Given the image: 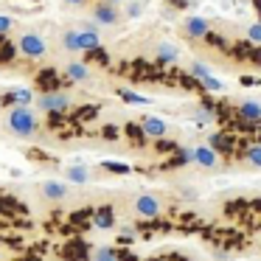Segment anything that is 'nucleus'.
Listing matches in <instances>:
<instances>
[{
    "instance_id": "2",
    "label": "nucleus",
    "mask_w": 261,
    "mask_h": 261,
    "mask_svg": "<svg viewBox=\"0 0 261 261\" xmlns=\"http://www.w3.org/2000/svg\"><path fill=\"white\" fill-rule=\"evenodd\" d=\"M48 129L59 132V138H62V141L79 135V124H76L73 118H68V115H62V113H48Z\"/></svg>"
},
{
    "instance_id": "42",
    "label": "nucleus",
    "mask_w": 261,
    "mask_h": 261,
    "mask_svg": "<svg viewBox=\"0 0 261 261\" xmlns=\"http://www.w3.org/2000/svg\"><path fill=\"white\" fill-rule=\"evenodd\" d=\"M9 31H12V20H9V17H0V37L9 34Z\"/></svg>"
},
{
    "instance_id": "21",
    "label": "nucleus",
    "mask_w": 261,
    "mask_h": 261,
    "mask_svg": "<svg viewBox=\"0 0 261 261\" xmlns=\"http://www.w3.org/2000/svg\"><path fill=\"white\" fill-rule=\"evenodd\" d=\"M242 219H244V225H247L250 230H261V211H253V208L247 205V211H244Z\"/></svg>"
},
{
    "instance_id": "25",
    "label": "nucleus",
    "mask_w": 261,
    "mask_h": 261,
    "mask_svg": "<svg viewBox=\"0 0 261 261\" xmlns=\"http://www.w3.org/2000/svg\"><path fill=\"white\" fill-rule=\"evenodd\" d=\"M96 20L98 23H115V9L113 6H96Z\"/></svg>"
},
{
    "instance_id": "38",
    "label": "nucleus",
    "mask_w": 261,
    "mask_h": 261,
    "mask_svg": "<svg viewBox=\"0 0 261 261\" xmlns=\"http://www.w3.org/2000/svg\"><path fill=\"white\" fill-rule=\"evenodd\" d=\"M154 149H158V152H177V143L174 141H158Z\"/></svg>"
},
{
    "instance_id": "14",
    "label": "nucleus",
    "mask_w": 261,
    "mask_h": 261,
    "mask_svg": "<svg viewBox=\"0 0 261 261\" xmlns=\"http://www.w3.org/2000/svg\"><path fill=\"white\" fill-rule=\"evenodd\" d=\"M239 118L244 121V124H261V107L258 104H242L239 107Z\"/></svg>"
},
{
    "instance_id": "11",
    "label": "nucleus",
    "mask_w": 261,
    "mask_h": 261,
    "mask_svg": "<svg viewBox=\"0 0 261 261\" xmlns=\"http://www.w3.org/2000/svg\"><path fill=\"white\" fill-rule=\"evenodd\" d=\"M98 113H101V107H98V104H82V107L73 110V115H70V118H73L76 124H85V121L98 118Z\"/></svg>"
},
{
    "instance_id": "18",
    "label": "nucleus",
    "mask_w": 261,
    "mask_h": 261,
    "mask_svg": "<svg viewBox=\"0 0 261 261\" xmlns=\"http://www.w3.org/2000/svg\"><path fill=\"white\" fill-rule=\"evenodd\" d=\"M188 160H191V152H186V149H177L174 158H169L163 163V169H180V166H186Z\"/></svg>"
},
{
    "instance_id": "35",
    "label": "nucleus",
    "mask_w": 261,
    "mask_h": 261,
    "mask_svg": "<svg viewBox=\"0 0 261 261\" xmlns=\"http://www.w3.org/2000/svg\"><path fill=\"white\" fill-rule=\"evenodd\" d=\"M93 261H118V258H115V250H110V247H101L96 255H93Z\"/></svg>"
},
{
    "instance_id": "8",
    "label": "nucleus",
    "mask_w": 261,
    "mask_h": 261,
    "mask_svg": "<svg viewBox=\"0 0 261 261\" xmlns=\"http://www.w3.org/2000/svg\"><path fill=\"white\" fill-rule=\"evenodd\" d=\"M191 76L205 87V90H222V82H219V79H214V76L208 73V68H205V65H199V62H197V65L191 68Z\"/></svg>"
},
{
    "instance_id": "1",
    "label": "nucleus",
    "mask_w": 261,
    "mask_h": 261,
    "mask_svg": "<svg viewBox=\"0 0 261 261\" xmlns=\"http://www.w3.org/2000/svg\"><path fill=\"white\" fill-rule=\"evenodd\" d=\"M9 129L20 138H31L37 132V118L29 107H14L9 110Z\"/></svg>"
},
{
    "instance_id": "9",
    "label": "nucleus",
    "mask_w": 261,
    "mask_h": 261,
    "mask_svg": "<svg viewBox=\"0 0 261 261\" xmlns=\"http://www.w3.org/2000/svg\"><path fill=\"white\" fill-rule=\"evenodd\" d=\"M37 87H40L42 93H54L59 87V76H57V70L54 68H45V70H40V73H37Z\"/></svg>"
},
{
    "instance_id": "47",
    "label": "nucleus",
    "mask_w": 261,
    "mask_h": 261,
    "mask_svg": "<svg viewBox=\"0 0 261 261\" xmlns=\"http://www.w3.org/2000/svg\"><path fill=\"white\" fill-rule=\"evenodd\" d=\"M250 208H253V211H261V199H253V202H250Z\"/></svg>"
},
{
    "instance_id": "37",
    "label": "nucleus",
    "mask_w": 261,
    "mask_h": 261,
    "mask_svg": "<svg viewBox=\"0 0 261 261\" xmlns=\"http://www.w3.org/2000/svg\"><path fill=\"white\" fill-rule=\"evenodd\" d=\"M65 48H68V51H79V42H76V31H70V34H65Z\"/></svg>"
},
{
    "instance_id": "6",
    "label": "nucleus",
    "mask_w": 261,
    "mask_h": 261,
    "mask_svg": "<svg viewBox=\"0 0 261 261\" xmlns=\"http://www.w3.org/2000/svg\"><path fill=\"white\" fill-rule=\"evenodd\" d=\"M135 211H138L141 216H146V219H158V214H160L158 197H152V194H143V197H138V199H135Z\"/></svg>"
},
{
    "instance_id": "26",
    "label": "nucleus",
    "mask_w": 261,
    "mask_h": 261,
    "mask_svg": "<svg viewBox=\"0 0 261 261\" xmlns=\"http://www.w3.org/2000/svg\"><path fill=\"white\" fill-rule=\"evenodd\" d=\"M87 59H90V62H98V65H110V57H107V51H104L101 45L93 48V51H87Z\"/></svg>"
},
{
    "instance_id": "20",
    "label": "nucleus",
    "mask_w": 261,
    "mask_h": 261,
    "mask_svg": "<svg viewBox=\"0 0 261 261\" xmlns=\"http://www.w3.org/2000/svg\"><path fill=\"white\" fill-rule=\"evenodd\" d=\"M90 219H93V208H82L79 214H73V216H70V222H73V227H76V230H85V227L90 225Z\"/></svg>"
},
{
    "instance_id": "45",
    "label": "nucleus",
    "mask_w": 261,
    "mask_h": 261,
    "mask_svg": "<svg viewBox=\"0 0 261 261\" xmlns=\"http://www.w3.org/2000/svg\"><path fill=\"white\" fill-rule=\"evenodd\" d=\"M242 85L250 87V85H255V79H253V76H242Z\"/></svg>"
},
{
    "instance_id": "24",
    "label": "nucleus",
    "mask_w": 261,
    "mask_h": 261,
    "mask_svg": "<svg viewBox=\"0 0 261 261\" xmlns=\"http://www.w3.org/2000/svg\"><path fill=\"white\" fill-rule=\"evenodd\" d=\"M230 57L233 59H250L253 57V45H250V42H236L233 51H230Z\"/></svg>"
},
{
    "instance_id": "12",
    "label": "nucleus",
    "mask_w": 261,
    "mask_h": 261,
    "mask_svg": "<svg viewBox=\"0 0 261 261\" xmlns=\"http://www.w3.org/2000/svg\"><path fill=\"white\" fill-rule=\"evenodd\" d=\"M141 129H143V135H154V138L166 135V124L160 118H154V115H149V118L141 121Z\"/></svg>"
},
{
    "instance_id": "16",
    "label": "nucleus",
    "mask_w": 261,
    "mask_h": 261,
    "mask_svg": "<svg viewBox=\"0 0 261 261\" xmlns=\"http://www.w3.org/2000/svg\"><path fill=\"white\" fill-rule=\"evenodd\" d=\"M124 135L129 138L132 146H146V135H143L141 124H126V126H124Z\"/></svg>"
},
{
    "instance_id": "40",
    "label": "nucleus",
    "mask_w": 261,
    "mask_h": 261,
    "mask_svg": "<svg viewBox=\"0 0 261 261\" xmlns=\"http://www.w3.org/2000/svg\"><path fill=\"white\" fill-rule=\"evenodd\" d=\"M101 135H104V138H110V141H115V138H118L121 132H118V126H104Z\"/></svg>"
},
{
    "instance_id": "46",
    "label": "nucleus",
    "mask_w": 261,
    "mask_h": 261,
    "mask_svg": "<svg viewBox=\"0 0 261 261\" xmlns=\"http://www.w3.org/2000/svg\"><path fill=\"white\" fill-rule=\"evenodd\" d=\"M171 6H177V9H186V0H169Z\"/></svg>"
},
{
    "instance_id": "41",
    "label": "nucleus",
    "mask_w": 261,
    "mask_h": 261,
    "mask_svg": "<svg viewBox=\"0 0 261 261\" xmlns=\"http://www.w3.org/2000/svg\"><path fill=\"white\" fill-rule=\"evenodd\" d=\"M115 258H118V261H138L135 253H129V250H118V253H115Z\"/></svg>"
},
{
    "instance_id": "44",
    "label": "nucleus",
    "mask_w": 261,
    "mask_h": 261,
    "mask_svg": "<svg viewBox=\"0 0 261 261\" xmlns=\"http://www.w3.org/2000/svg\"><path fill=\"white\" fill-rule=\"evenodd\" d=\"M250 37H253V40H261V23H258V25H253V29H250Z\"/></svg>"
},
{
    "instance_id": "30",
    "label": "nucleus",
    "mask_w": 261,
    "mask_h": 261,
    "mask_svg": "<svg viewBox=\"0 0 261 261\" xmlns=\"http://www.w3.org/2000/svg\"><path fill=\"white\" fill-rule=\"evenodd\" d=\"M104 169L107 171H115V174H129V166L126 163H118V160H104Z\"/></svg>"
},
{
    "instance_id": "51",
    "label": "nucleus",
    "mask_w": 261,
    "mask_h": 261,
    "mask_svg": "<svg viewBox=\"0 0 261 261\" xmlns=\"http://www.w3.org/2000/svg\"><path fill=\"white\" fill-rule=\"evenodd\" d=\"M152 261H154V258H152Z\"/></svg>"
},
{
    "instance_id": "49",
    "label": "nucleus",
    "mask_w": 261,
    "mask_h": 261,
    "mask_svg": "<svg viewBox=\"0 0 261 261\" xmlns=\"http://www.w3.org/2000/svg\"><path fill=\"white\" fill-rule=\"evenodd\" d=\"M253 3H255V9H258V12H261V0H253Z\"/></svg>"
},
{
    "instance_id": "5",
    "label": "nucleus",
    "mask_w": 261,
    "mask_h": 261,
    "mask_svg": "<svg viewBox=\"0 0 261 261\" xmlns=\"http://www.w3.org/2000/svg\"><path fill=\"white\" fill-rule=\"evenodd\" d=\"M233 143H236V135H230V132H225V129H222V132H216V135L214 138H211V152H222V154H225V158H230V154H233Z\"/></svg>"
},
{
    "instance_id": "28",
    "label": "nucleus",
    "mask_w": 261,
    "mask_h": 261,
    "mask_svg": "<svg viewBox=\"0 0 261 261\" xmlns=\"http://www.w3.org/2000/svg\"><path fill=\"white\" fill-rule=\"evenodd\" d=\"M118 96H121V101H126V104H149L146 96H138V93H132V90H121Z\"/></svg>"
},
{
    "instance_id": "7",
    "label": "nucleus",
    "mask_w": 261,
    "mask_h": 261,
    "mask_svg": "<svg viewBox=\"0 0 261 261\" xmlns=\"http://www.w3.org/2000/svg\"><path fill=\"white\" fill-rule=\"evenodd\" d=\"M42 110H45V113H65V110H68V96H65V93H48V96H42Z\"/></svg>"
},
{
    "instance_id": "34",
    "label": "nucleus",
    "mask_w": 261,
    "mask_h": 261,
    "mask_svg": "<svg viewBox=\"0 0 261 261\" xmlns=\"http://www.w3.org/2000/svg\"><path fill=\"white\" fill-rule=\"evenodd\" d=\"M160 62H171V59H177V48L174 45H160Z\"/></svg>"
},
{
    "instance_id": "3",
    "label": "nucleus",
    "mask_w": 261,
    "mask_h": 261,
    "mask_svg": "<svg viewBox=\"0 0 261 261\" xmlns=\"http://www.w3.org/2000/svg\"><path fill=\"white\" fill-rule=\"evenodd\" d=\"M17 51L25 54L29 59H40L42 54H45V42H42L40 34H23L17 42Z\"/></svg>"
},
{
    "instance_id": "31",
    "label": "nucleus",
    "mask_w": 261,
    "mask_h": 261,
    "mask_svg": "<svg viewBox=\"0 0 261 261\" xmlns=\"http://www.w3.org/2000/svg\"><path fill=\"white\" fill-rule=\"evenodd\" d=\"M68 180L70 182H87V169H82V166L68 169Z\"/></svg>"
},
{
    "instance_id": "39",
    "label": "nucleus",
    "mask_w": 261,
    "mask_h": 261,
    "mask_svg": "<svg viewBox=\"0 0 261 261\" xmlns=\"http://www.w3.org/2000/svg\"><path fill=\"white\" fill-rule=\"evenodd\" d=\"M205 40H208V45H214V48H225V40H222L219 34H211V31H208V34H205Z\"/></svg>"
},
{
    "instance_id": "17",
    "label": "nucleus",
    "mask_w": 261,
    "mask_h": 261,
    "mask_svg": "<svg viewBox=\"0 0 261 261\" xmlns=\"http://www.w3.org/2000/svg\"><path fill=\"white\" fill-rule=\"evenodd\" d=\"M42 194H45L48 199H62L65 194H68V188H65L62 182H54V180H48V182H42Z\"/></svg>"
},
{
    "instance_id": "43",
    "label": "nucleus",
    "mask_w": 261,
    "mask_h": 261,
    "mask_svg": "<svg viewBox=\"0 0 261 261\" xmlns=\"http://www.w3.org/2000/svg\"><path fill=\"white\" fill-rule=\"evenodd\" d=\"M158 261H188V258L180 255V253H169V255H163V258H158Z\"/></svg>"
},
{
    "instance_id": "33",
    "label": "nucleus",
    "mask_w": 261,
    "mask_h": 261,
    "mask_svg": "<svg viewBox=\"0 0 261 261\" xmlns=\"http://www.w3.org/2000/svg\"><path fill=\"white\" fill-rule=\"evenodd\" d=\"M25 154H29L31 160H40V163H57V160H54L51 154H45V152H42V149H29V152H25Z\"/></svg>"
},
{
    "instance_id": "4",
    "label": "nucleus",
    "mask_w": 261,
    "mask_h": 261,
    "mask_svg": "<svg viewBox=\"0 0 261 261\" xmlns=\"http://www.w3.org/2000/svg\"><path fill=\"white\" fill-rule=\"evenodd\" d=\"M62 258L65 261H87L90 258V244L85 239H73L62 247Z\"/></svg>"
},
{
    "instance_id": "50",
    "label": "nucleus",
    "mask_w": 261,
    "mask_h": 261,
    "mask_svg": "<svg viewBox=\"0 0 261 261\" xmlns=\"http://www.w3.org/2000/svg\"><path fill=\"white\" fill-rule=\"evenodd\" d=\"M110 3H115V0H110Z\"/></svg>"
},
{
    "instance_id": "10",
    "label": "nucleus",
    "mask_w": 261,
    "mask_h": 261,
    "mask_svg": "<svg viewBox=\"0 0 261 261\" xmlns=\"http://www.w3.org/2000/svg\"><path fill=\"white\" fill-rule=\"evenodd\" d=\"M93 225L96 227H101V230H107V227H113V222H115V216H113V205H101V208H96L93 211Z\"/></svg>"
},
{
    "instance_id": "29",
    "label": "nucleus",
    "mask_w": 261,
    "mask_h": 261,
    "mask_svg": "<svg viewBox=\"0 0 261 261\" xmlns=\"http://www.w3.org/2000/svg\"><path fill=\"white\" fill-rule=\"evenodd\" d=\"M14 57H17V45H12V42H3V45H0V62H12Z\"/></svg>"
},
{
    "instance_id": "13",
    "label": "nucleus",
    "mask_w": 261,
    "mask_h": 261,
    "mask_svg": "<svg viewBox=\"0 0 261 261\" xmlns=\"http://www.w3.org/2000/svg\"><path fill=\"white\" fill-rule=\"evenodd\" d=\"M76 42H79V51H93V48H98V31L87 29V31H79L76 34Z\"/></svg>"
},
{
    "instance_id": "23",
    "label": "nucleus",
    "mask_w": 261,
    "mask_h": 261,
    "mask_svg": "<svg viewBox=\"0 0 261 261\" xmlns=\"http://www.w3.org/2000/svg\"><path fill=\"white\" fill-rule=\"evenodd\" d=\"M191 158H194V160H197V163H199V166H214V163H216V158H214V152H211V149H205V146H199V149H197V152H194V154H191Z\"/></svg>"
},
{
    "instance_id": "48",
    "label": "nucleus",
    "mask_w": 261,
    "mask_h": 261,
    "mask_svg": "<svg viewBox=\"0 0 261 261\" xmlns=\"http://www.w3.org/2000/svg\"><path fill=\"white\" fill-rule=\"evenodd\" d=\"M65 3H70V6H79V3H85V0H65Z\"/></svg>"
},
{
    "instance_id": "32",
    "label": "nucleus",
    "mask_w": 261,
    "mask_h": 261,
    "mask_svg": "<svg viewBox=\"0 0 261 261\" xmlns=\"http://www.w3.org/2000/svg\"><path fill=\"white\" fill-rule=\"evenodd\" d=\"M247 149H250L247 138H236V143H233V154H230V158H244V154H247Z\"/></svg>"
},
{
    "instance_id": "15",
    "label": "nucleus",
    "mask_w": 261,
    "mask_h": 261,
    "mask_svg": "<svg viewBox=\"0 0 261 261\" xmlns=\"http://www.w3.org/2000/svg\"><path fill=\"white\" fill-rule=\"evenodd\" d=\"M29 101H31V90H9V93H3V98H0L3 107H12V104H29Z\"/></svg>"
},
{
    "instance_id": "36",
    "label": "nucleus",
    "mask_w": 261,
    "mask_h": 261,
    "mask_svg": "<svg viewBox=\"0 0 261 261\" xmlns=\"http://www.w3.org/2000/svg\"><path fill=\"white\" fill-rule=\"evenodd\" d=\"M247 160L261 169V146H250V149H247Z\"/></svg>"
},
{
    "instance_id": "22",
    "label": "nucleus",
    "mask_w": 261,
    "mask_h": 261,
    "mask_svg": "<svg viewBox=\"0 0 261 261\" xmlns=\"http://www.w3.org/2000/svg\"><path fill=\"white\" fill-rule=\"evenodd\" d=\"M247 199H230V202L225 205V214L227 216H244V211H247Z\"/></svg>"
},
{
    "instance_id": "27",
    "label": "nucleus",
    "mask_w": 261,
    "mask_h": 261,
    "mask_svg": "<svg viewBox=\"0 0 261 261\" xmlns=\"http://www.w3.org/2000/svg\"><path fill=\"white\" fill-rule=\"evenodd\" d=\"M68 76H70V79H73V82H85L87 79V68H85V65H68Z\"/></svg>"
},
{
    "instance_id": "19",
    "label": "nucleus",
    "mask_w": 261,
    "mask_h": 261,
    "mask_svg": "<svg viewBox=\"0 0 261 261\" xmlns=\"http://www.w3.org/2000/svg\"><path fill=\"white\" fill-rule=\"evenodd\" d=\"M186 31L191 37H205V34H208V23H205L202 17H191V20H188V25H186Z\"/></svg>"
}]
</instances>
